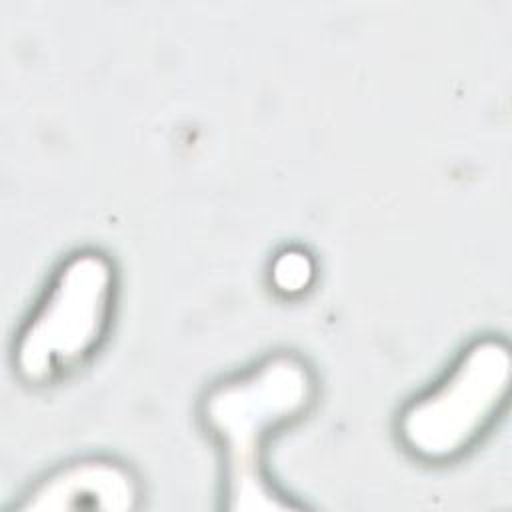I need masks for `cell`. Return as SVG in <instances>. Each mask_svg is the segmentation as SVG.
<instances>
[{"label":"cell","instance_id":"cell-3","mask_svg":"<svg viewBox=\"0 0 512 512\" xmlns=\"http://www.w3.org/2000/svg\"><path fill=\"white\" fill-rule=\"evenodd\" d=\"M510 348L504 340L470 344L452 368L400 414L402 446L422 462H448L472 448L492 426L510 388Z\"/></svg>","mask_w":512,"mask_h":512},{"label":"cell","instance_id":"cell-2","mask_svg":"<svg viewBox=\"0 0 512 512\" xmlns=\"http://www.w3.org/2000/svg\"><path fill=\"white\" fill-rule=\"evenodd\" d=\"M114 290L104 254L82 250L62 262L18 334L14 366L22 380L48 384L80 368L110 328Z\"/></svg>","mask_w":512,"mask_h":512},{"label":"cell","instance_id":"cell-5","mask_svg":"<svg viewBox=\"0 0 512 512\" xmlns=\"http://www.w3.org/2000/svg\"><path fill=\"white\" fill-rule=\"evenodd\" d=\"M274 288L286 296H296L308 290L314 280V260L302 248L282 250L270 268Z\"/></svg>","mask_w":512,"mask_h":512},{"label":"cell","instance_id":"cell-4","mask_svg":"<svg viewBox=\"0 0 512 512\" xmlns=\"http://www.w3.org/2000/svg\"><path fill=\"white\" fill-rule=\"evenodd\" d=\"M138 502V484L132 472L110 458H82L40 480L24 510H132Z\"/></svg>","mask_w":512,"mask_h":512},{"label":"cell","instance_id":"cell-1","mask_svg":"<svg viewBox=\"0 0 512 512\" xmlns=\"http://www.w3.org/2000/svg\"><path fill=\"white\" fill-rule=\"evenodd\" d=\"M316 380L296 354H272L214 384L202 400V422L222 456L228 510H286L290 504L268 480L264 448L270 434L300 418L314 402Z\"/></svg>","mask_w":512,"mask_h":512}]
</instances>
